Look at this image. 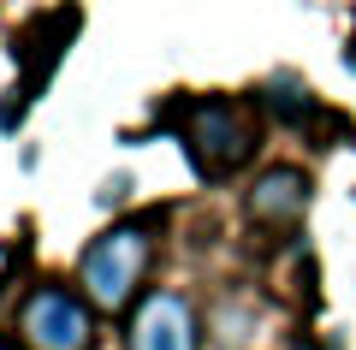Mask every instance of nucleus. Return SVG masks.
<instances>
[{"label": "nucleus", "instance_id": "1", "mask_svg": "<svg viewBox=\"0 0 356 350\" xmlns=\"http://www.w3.org/2000/svg\"><path fill=\"white\" fill-rule=\"evenodd\" d=\"M149 262H154V225L149 220L107 225L102 238L83 250V262H77V285H83L89 309H107V315L131 309V297H137Z\"/></svg>", "mask_w": 356, "mask_h": 350}, {"label": "nucleus", "instance_id": "2", "mask_svg": "<svg viewBox=\"0 0 356 350\" xmlns=\"http://www.w3.org/2000/svg\"><path fill=\"white\" fill-rule=\"evenodd\" d=\"M184 149L202 178H226L255 154V119L243 101H196L184 113Z\"/></svg>", "mask_w": 356, "mask_h": 350}, {"label": "nucleus", "instance_id": "3", "mask_svg": "<svg viewBox=\"0 0 356 350\" xmlns=\"http://www.w3.org/2000/svg\"><path fill=\"white\" fill-rule=\"evenodd\" d=\"M18 326H24L30 350H95V309H89V297L72 285H54V279H42L24 297Z\"/></svg>", "mask_w": 356, "mask_h": 350}, {"label": "nucleus", "instance_id": "4", "mask_svg": "<svg viewBox=\"0 0 356 350\" xmlns=\"http://www.w3.org/2000/svg\"><path fill=\"white\" fill-rule=\"evenodd\" d=\"M125 350H202L196 309L178 291H149L125 326Z\"/></svg>", "mask_w": 356, "mask_h": 350}, {"label": "nucleus", "instance_id": "5", "mask_svg": "<svg viewBox=\"0 0 356 350\" xmlns=\"http://www.w3.org/2000/svg\"><path fill=\"white\" fill-rule=\"evenodd\" d=\"M309 214V178L297 166H267L250 190V220L255 225H297Z\"/></svg>", "mask_w": 356, "mask_h": 350}, {"label": "nucleus", "instance_id": "6", "mask_svg": "<svg viewBox=\"0 0 356 350\" xmlns=\"http://www.w3.org/2000/svg\"><path fill=\"white\" fill-rule=\"evenodd\" d=\"M303 350H315V344H303Z\"/></svg>", "mask_w": 356, "mask_h": 350}]
</instances>
